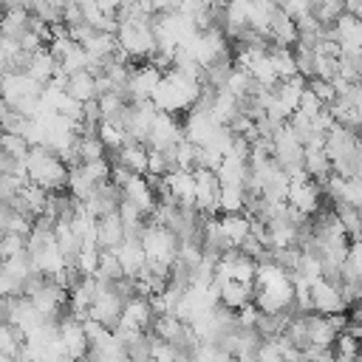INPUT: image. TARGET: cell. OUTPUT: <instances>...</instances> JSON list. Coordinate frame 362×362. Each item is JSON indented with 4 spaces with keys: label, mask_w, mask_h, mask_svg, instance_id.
I'll return each instance as SVG.
<instances>
[{
    "label": "cell",
    "mask_w": 362,
    "mask_h": 362,
    "mask_svg": "<svg viewBox=\"0 0 362 362\" xmlns=\"http://www.w3.org/2000/svg\"><path fill=\"white\" fill-rule=\"evenodd\" d=\"M198 93H201V82L198 79L184 76V74H178V71L170 68V71H164V79H161L158 90L153 93V105L158 110H167V113L181 116V113H187L195 105Z\"/></svg>",
    "instance_id": "cell-1"
},
{
    "label": "cell",
    "mask_w": 362,
    "mask_h": 362,
    "mask_svg": "<svg viewBox=\"0 0 362 362\" xmlns=\"http://www.w3.org/2000/svg\"><path fill=\"white\" fill-rule=\"evenodd\" d=\"M25 173L28 181L45 187L48 192H59L68 187V164L48 144H31L25 156Z\"/></svg>",
    "instance_id": "cell-2"
},
{
    "label": "cell",
    "mask_w": 362,
    "mask_h": 362,
    "mask_svg": "<svg viewBox=\"0 0 362 362\" xmlns=\"http://www.w3.org/2000/svg\"><path fill=\"white\" fill-rule=\"evenodd\" d=\"M141 246H144V255H147L150 263H170L173 266L175 257H178L181 240L167 226H161L156 221H147V229L141 235Z\"/></svg>",
    "instance_id": "cell-3"
},
{
    "label": "cell",
    "mask_w": 362,
    "mask_h": 362,
    "mask_svg": "<svg viewBox=\"0 0 362 362\" xmlns=\"http://www.w3.org/2000/svg\"><path fill=\"white\" fill-rule=\"evenodd\" d=\"M272 156L274 161L294 178V175H303V158H305V144L294 136V130L288 124H283L274 139H272Z\"/></svg>",
    "instance_id": "cell-4"
},
{
    "label": "cell",
    "mask_w": 362,
    "mask_h": 362,
    "mask_svg": "<svg viewBox=\"0 0 362 362\" xmlns=\"http://www.w3.org/2000/svg\"><path fill=\"white\" fill-rule=\"evenodd\" d=\"M184 139V124L175 113H167V110H158L153 124H150V133H147V150H167V147H175L178 141Z\"/></svg>",
    "instance_id": "cell-5"
},
{
    "label": "cell",
    "mask_w": 362,
    "mask_h": 362,
    "mask_svg": "<svg viewBox=\"0 0 362 362\" xmlns=\"http://www.w3.org/2000/svg\"><path fill=\"white\" fill-rule=\"evenodd\" d=\"M161 79H164V71L158 65H153L147 59H144V65H133L130 68V79H127V96H130V102H147V99H153V93L158 90Z\"/></svg>",
    "instance_id": "cell-6"
},
{
    "label": "cell",
    "mask_w": 362,
    "mask_h": 362,
    "mask_svg": "<svg viewBox=\"0 0 362 362\" xmlns=\"http://www.w3.org/2000/svg\"><path fill=\"white\" fill-rule=\"evenodd\" d=\"M286 201L294 206V209H300L303 215H314L322 204V187L317 184V181H311L305 173L303 175H294L291 181H288V192H286Z\"/></svg>",
    "instance_id": "cell-7"
},
{
    "label": "cell",
    "mask_w": 362,
    "mask_h": 362,
    "mask_svg": "<svg viewBox=\"0 0 362 362\" xmlns=\"http://www.w3.org/2000/svg\"><path fill=\"white\" fill-rule=\"evenodd\" d=\"M85 320H76L71 314H62L59 317V339H62V351L68 359H79L88 354L90 342H88V334H85Z\"/></svg>",
    "instance_id": "cell-8"
},
{
    "label": "cell",
    "mask_w": 362,
    "mask_h": 362,
    "mask_svg": "<svg viewBox=\"0 0 362 362\" xmlns=\"http://www.w3.org/2000/svg\"><path fill=\"white\" fill-rule=\"evenodd\" d=\"M218 195H221V181L212 170H195V209L201 215H215L218 212Z\"/></svg>",
    "instance_id": "cell-9"
},
{
    "label": "cell",
    "mask_w": 362,
    "mask_h": 362,
    "mask_svg": "<svg viewBox=\"0 0 362 362\" xmlns=\"http://www.w3.org/2000/svg\"><path fill=\"white\" fill-rule=\"evenodd\" d=\"M82 204H85L88 212L96 215V218L113 215V212H119V204H122V187L113 184V181H105V184H99V187L90 192V198L82 201Z\"/></svg>",
    "instance_id": "cell-10"
},
{
    "label": "cell",
    "mask_w": 362,
    "mask_h": 362,
    "mask_svg": "<svg viewBox=\"0 0 362 362\" xmlns=\"http://www.w3.org/2000/svg\"><path fill=\"white\" fill-rule=\"evenodd\" d=\"M147 156H150V150H147V144H141V141H133V144H122V147H116V150H110V164H119V167H124V170H130L133 175H147Z\"/></svg>",
    "instance_id": "cell-11"
},
{
    "label": "cell",
    "mask_w": 362,
    "mask_h": 362,
    "mask_svg": "<svg viewBox=\"0 0 362 362\" xmlns=\"http://www.w3.org/2000/svg\"><path fill=\"white\" fill-rule=\"evenodd\" d=\"M269 40H272L274 45H286V48L297 45V20L288 17L280 6H277V8L272 11V17H269Z\"/></svg>",
    "instance_id": "cell-12"
},
{
    "label": "cell",
    "mask_w": 362,
    "mask_h": 362,
    "mask_svg": "<svg viewBox=\"0 0 362 362\" xmlns=\"http://www.w3.org/2000/svg\"><path fill=\"white\" fill-rule=\"evenodd\" d=\"M116 252V257H119V263H122V272H124V277H139L141 274V269L147 266V255H144V246H141V240H122L119 243V249H113Z\"/></svg>",
    "instance_id": "cell-13"
},
{
    "label": "cell",
    "mask_w": 362,
    "mask_h": 362,
    "mask_svg": "<svg viewBox=\"0 0 362 362\" xmlns=\"http://www.w3.org/2000/svg\"><path fill=\"white\" fill-rule=\"evenodd\" d=\"M311 303H314V311L320 314H337V311H345V303H342V294L337 286H331L328 280H317L311 283Z\"/></svg>",
    "instance_id": "cell-14"
},
{
    "label": "cell",
    "mask_w": 362,
    "mask_h": 362,
    "mask_svg": "<svg viewBox=\"0 0 362 362\" xmlns=\"http://www.w3.org/2000/svg\"><path fill=\"white\" fill-rule=\"evenodd\" d=\"M65 93L71 96V99H76V102H93L96 96H99V85H96V74H90V71H74V74H68V79H65Z\"/></svg>",
    "instance_id": "cell-15"
},
{
    "label": "cell",
    "mask_w": 362,
    "mask_h": 362,
    "mask_svg": "<svg viewBox=\"0 0 362 362\" xmlns=\"http://www.w3.org/2000/svg\"><path fill=\"white\" fill-rule=\"evenodd\" d=\"M122 240H124V223H122L119 212L96 218V243H99V249H119Z\"/></svg>",
    "instance_id": "cell-16"
},
{
    "label": "cell",
    "mask_w": 362,
    "mask_h": 362,
    "mask_svg": "<svg viewBox=\"0 0 362 362\" xmlns=\"http://www.w3.org/2000/svg\"><path fill=\"white\" fill-rule=\"evenodd\" d=\"M164 184H167V192L181 201V204H192L195 201V173L192 170H175V173H167L164 175Z\"/></svg>",
    "instance_id": "cell-17"
},
{
    "label": "cell",
    "mask_w": 362,
    "mask_h": 362,
    "mask_svg": "<svg viewBox=\"0 0 362 362\" xmlns=\"http://www.w3.org/2000/svg\"><path fill=\"white\" fill-rule=\"evenodd\" d=\"M221 288V303L223 305H229L232 311H238V308H243V305H249V303H255V283H240V280H226V283H221L218 286Z\"/></svg>",
    "instance_id": "cell-18"
},
{
    "label": "cell",
    "mask_w": 362,
    "mask_h": 362,
    "mask_svg": "<svg viewBox=\"0 0 362 362\" xmlns=\"http://www.w3.org/2000/svg\"><path fill=\"white\" fill-rule=\"evenodd\" d=\"M303 173H305L311 181H317V184H322V181L334 173V167H331V158H328L325 147H305Z\"/></svg>",
    "instance_id": "cell-19"
},
{
    "label": "cell",
    "mask_w": 362,
    "mask_h": 362,
    "mask_svg": "<svg viewBox=\"0 0 362 362\" xmlns=\"http://www.w3.org/2000/svg\"><path fill=\"white\" fill-rule=\"evenodd\" d=\"M28 31H31V11L28 8H6V14L0 20V34L20 42Z\"/></svg>",
    "instance_id": "cell-20"
},
{
    "label": "cell",
    "mask_w": 362,
    "mask_h": 362,
    "mask_svg": "<svg viewBox=\"0 0 362 362\" xmlns=\"http://www.w3.org/2000/svg\"><path fill=\"white\" fill-rule=\"evenodd\" d=\"M221 229H223V235L229 238V243L238 246V243L249 235L252 218H249L246 212H223V215H221Z\"/></svg>",
    "instance_id": "cell-21"
},
{
    "label": "cell",
    "mask_w": 362,
    "mask_h": 362,
    "mask_svg": "<svg viewBox=\"0 0 362 362\" xmlns=\"http://www.w3.org/2000/svg\"><path fill=\"white\" fill-rule=\"evenodd\" d=\"M76 153H79V161H93V158H107V147L105 141L99 139V133H79L76 139Z\"/></svg>",
    "instance_id": "cell-22"
},
{
    "label": "cell",
    "mask_w": 362,
    "mask_h": 362,
    "mask_svg": "<svg viewBox=\"0 0 362 362\" xmlns=\"http://www.w3.org/2000/svg\"><path fill=\"white\" fill-rule=\"evenodd\" d=\"M246 187L243 184H221L218 195V212H243Z\"/></svg>",
    "instance_id": "cell-23"
},
{
    "label": "cell",
    "mask_w": 362,
    "mask_h": 362,
    "mask_svg": "<svg viewBox=\"0 0 362 362\" xmlns=\"http://www.w3.org/2000/svg\"><path fill=\"white\" fill-rule=\"evenodd\" d=\"M96 277H99V280H119V277H124L122 263H119V257H116L113 249H99V269H96Z\"/></svg>",
    "instance_id": "cell-24"
},
{
    "label": "cell",
    "mask_w": 362,
    "mask_h": 362,
    "mask_svg": "<svg viewBox=\"0 0 362 362\" xmlns=\"http://www.w3.org/2000/svg\"><path fill=\"white\" fill-rule=\"evenodd\" d=\"M0 147H3L8 156L20 158V161H25V156H28V150H31L28 139L20 136V133H3V136H0Z\"/></svg>",
    "instance_id": "cell-25"
},
{
    "label": "cell",
    "mask_w": 362,
    "mask_h": 362,
    "mask_svg": "<svg viewBox=\"0 0 362 362\" xmlns=\"http://www.w3.org/2000/svg\"><path fill=\"white\" fill-rule=\"evenodd\" d=\"M0 252H3V260L28 252L25 249V235H20V232H3L0 235Z\"/></svg>",
    "instance_id": "cell-26"
},
{
    "label": "cell",
    "mask_w": 362,
    "mask_h": 362,
    "mask_svg": "<svg viewBox=\"0 0 362 362\" xmlns=\"http://www.w3.org/2000/svg\"><path fill=\"white\" fill-rule=\"evenodd\" d=\"M255 362H283V348H280L277 337H272V339H263V342H260Z\"/></svg>",
    "instance_id": "cell-27"
},
{
    "label": "cell",
    "mask_w": 362,
    "mask_h": 362,
    "mask_svg": "<svg viewBox=\"0 0 362 362\" xmlns=\"http://www.w3.org/2000/svg\"><path fill=\"white\" fill-rule=\"evenodd\" d=\"M119 6H122V0H96V8L105 17H116L119 14Z\"/></svg>",
    "instance_id": "cell-28"
},
{
    "label": "cell",
    "mask_w": 362,
    "mask_h": 362,
    "mask_svg": "<svg viewBox=\"0 0 362 362\" xmlns=\"http://www.w3.org/2000/svg\"><path fill=\"white\" fill-rule=\"evenodd\" d=\"M348 331H351V334H354V337L362 342V322H359V325H348Z\"/></svg>",
    "instance_id": "cell-29"
},
{
    "label": "cell",
    "mask_w": 362,
    "mask_h": 362,
    "mask_svg": "<svg viewBox=\"0 0 362 362\" xmlns=\"http://www.w3.org/2000/svg\"><path fill=\"white\" fill-rule=\"evenodd\" d=\"M359 141H362V127H359Z\"/></svg>",
    "instance_id": "cell-30"
},
{
    "label": "cell",
    "mask_w": 362,
    "mask_h": 362,
    "mask_svg": "<svg viewBox=\"0 0 362 362\" xmlns=\"http://www.w3.org/2000/svg\"><path fill=\"white\" fill-rule=\"evenodd\" d=\"M0 263H3V252H0Z\"/></svg>",
    "instance_id": "cell-31"
}]
</instances>
